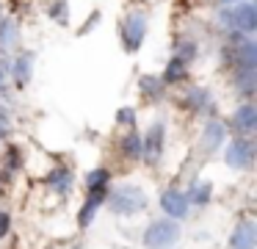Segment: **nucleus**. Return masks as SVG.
Listing matches in <instances>:
<instances>
[{"label": "nucleus", "mask_w": 257, "mask_h": 249, "mask_svg": "<svg viewBox=\"0 0 257 249\" xmlns=\"http://www.w3.org/2000/svg\"><path fill=\"white\" fill-rule=\"evenodd\" d=\"M221 3H238V0H221Z\"/></svg>", "instance_id": "obj_31"}, {"label": "nucleus", "mask_w": 257, "mask_h": 249, "mask_svg": "<svg viewBox=\"0 0 257 249\" xmlns=\"http://www.w3.org/2000/svg\"><path fill=\"white\" fill-rule=\"evenodd\" d=\"M14 83L17 86H25V83L31 80V55H20V58H14Z\"/></svg>", "instance_id": "obj_13"}, {"label": "nucleus", "mask_w": 257, "mask_h": 249, "mask_svg": "<svg viewBox=\"0 0 257 249\" xmlns=\"http://www.w3.org/2000/svg\"><path fill=\"white\" fill-rule=\"evenodd\" d=\"M232 125L238 127L240 133H251V130L257 127V108H254L251 103L240 105V108L232 114Z\"/></svg>", "instance_id": "obj_9"}, {"label": "nucleus", "mask_w": 257, "mask_h": 249, "mask_svg": "<svg viewBox=\"0 0 257 249\" xmlns=\"http://www.w3.org/2000/svg\"><path fill=\"white\" fill-rule=\"evenodd\" d=\"M251 158H254V144L249 138H235L227 149V163L232 169H246L251 166Z\"/></svg>", "instance_id": "obj_4"}, {"label": "nucleus", "mask_w": 257, "mask_h": 249, "mask_svg": "<svg viewBox=\"0 0 257 249\" xmlns=\"http://www.w3.org/2000/svg\"><path fill=\"white\" fill-rule=\"evenodd\" d=\"M161 152H163V125L158 122V125H152L147 130V138H141V155L150 163H155L161 158Z\"/></svg>", "instance_id": "obj_7"}, {"label": "nucleus", "mask_w": 257, "mask_h": 249, "mask_svg": "<svg viewBox=\"0 0 257 249\" xmlns=\"http://www.w3.org/2000/svg\"><path fill=\"white\" fill-rule=\"evenodd\" d=\"M122 152L127 158H141V136L136 130H130L127 136L122 138Z\"/></svg>", "instance_id": "obj_17"}, {"label": "nucleus", "mask_w": 257, "mask_h": 249, "mask_svg": "<svg viewBox=\"0 0 257 249\" xmlns=\"http://www.w3.org/2000/svg\"><path fill=\"white\" fill-rule=\"evenodd\" d=\"M108 180H111V172H108V169H94V172H89V177H86V186H89V188L108 186Z\"/></svg>", "instance_id": "obj_23"}, {"label": "nucleus", "mask_w": 257, "mask_h": 249, "mask_svg": "<svg viewBox=\"0 0 257 249\" xmlns=\"http://www.w3.org/2000/svg\"><path fill=\"white\" fill-rule=\"evenodd\" d=\"M9 227H12V219H9V213H0V238H6Z\"/></svg>", "instance_id": "obj_27"}, {"label": "nucleus", "mask_w": 257, "mask_h": 249, "mask_svg": "<svg viewBox=\"0 0 257 249\" xmlns=\"http://www.w3.org/2000/svg\"><path fill=\"white\" fill-rule=\"evenodd\" d=\"M97 20H100V14H91V20H89V22H86V25H83V33H86V31H89V28H91V25H94V22H97Z\"/></svg>", "instance_id": "obj_30"}, {"label": "nucleus", "mask_w": 257, "mask_h": 249, "mask_svg": "<svg viewBox=\"0 0 257 249\" xmlns=\"http://www.w3.org/2000/svg\"><path fill=\"white\" fill-rule=\"evenodd\" d=\"M180 238V227L174 219H161L155 224L147 227L144 232V243L147 249H172Z\"/></svg>", "instance_id": "obj_1"}, {"label": "nucleus", "mask_w": 257, "mask_h": 249, "mask_svg": "<svg viewBox=\"0 0 257 249\" xmlns=\"http://www.w3.org/2000/svg\"><path fill=\"white\" fill-rule=\"evenodd\" d=\"M9 163H12V166H17V163H20V152H17V147H9Z\"/></svg>", "instance_id": "obj_29"}, {"label": "nucleus", "mask_w": 257, "mask_h": 249, "mask_svg": "<svg viewBox=\"0 0 257 249\" xmlns=\"http://www.w3.org/2000/svg\"><path fill=\"white\" fill-rule=\"evenodd\" d=\"M12 42H17V25L14 20H3L0 22V47H9Z\"/></svg>", "instance_id": "obj_19"}, {"label": "nucleus", "mask_w": 257, "mask_h": 249, "mask_svg": "<svg viewBox=\"0 0 257 249\" xmlns=\"http://www.w3.org/2000/svg\"><path fill=\"white\" fill-rule=\"evenodd\" d=\"M210 191H213L210 183H194V186H191V191L185 194V199H188V202H194V205H205L207 199H210Z\"/></svg>", "instance_id": "obj_15"}, {"label": "nucleus", "mask_w": 257, "mask_h": 249, "mask_svg": "<svg viewBox=\"0 0 257 249\" xmlns=\"http://www.w3.org/2000/svg\"><path fill=\"white\" fill-rule=\"evenodd\" d=\"M224 141V125L221 122H207L205 133H202V149L210 152V149H218Z\"/></svg>", "instance_id": "obj_11"}, {"label": "nucleus", "mask_w": 257, "mask_h": 249, "mask_svg": "<svg viewBox=\"0 0 257 249\" xmlns=\"http://www.w3.org/2000/svg\"><path fill=\"white\" fill-rule=\"evenodd\" d=\"M147 36V17L141 14V11H136V14L124 17L122 22V44L127 53H136V50L141 47V42H144Z\"/></svg>", "instance_id": "obj_3"}, {"label": "nucleus", "mask_w": 257, "mask_h": 249, "mask_svg": "<svg viewBox=\"0 0 257 249\" xmlns=\"http://www.w3.org/2000/svg\"><path fill=\"white\" fill-rule=\"evenodd\" d=\"M108 199V188L105 186H97V188H89V199L83 202V208H80L78 213V224L80 227H89L91 219H94V213L100 210V205Z\"/></svg>", "instance_id": "obj_5"}, {"label": "nucleus", "mask_w": 257, "mask_h": 249, "mask_svg": "<svg viewBox=\"0 0 257 249\" xmlns=\"http://www.w3.org/2000/svg\"><path fill=\"white\" fill-rule=\"evenodd\" d=\"M47 183H50L53 188H58V194H67L69 186H72V175H69V169H56L47 177Z\"/></svg>", "instance_id": "obj_16"}, {"label": "nucleus", "mask_w": 257, "mask_h": 249, "mask_svg": "<svg viewBox=\"0 0 257 249\" xmlns=\"http://www.w3.org/2000/svg\"><path fill=\"white\" fill-rule=\"evenodd\" d=\"M161 208L166 216H172V219H183L185 213H188V199H185V194H180L177 188H166V191L161 194Z\"/></svg>", "instance_id": "obj_6"}, {"label": "nucleus", "mask_w": 257, "mask_h": 249, "mask_svg": "<svg viewBox=\"0 0 257 249\" xmlns=\"http://www.w3.org/2000/svg\"><path fill=\"white\" fill-rule=\"evenodd\" d=\"M163 89H166V83H163L161 77H152V75H144V77H141V92L150 94V97H161Z\"/></svg>", "instance_id": "obj_18"}, {"label": "nucleus", "mask_w": 257, "mask_h": 249, "mask_svg": "<svg viewBox=\"0 0 257 249\" xmlns=\"http://www.w3.org/2000/svg\"><path fill=\"white\" fill-rule=\"evenodd\" d=\"M6 130H9V116H6V111L0 108V136H6Z\"/></svg>", "instance_id": "obj_28"}, {"label": "nucleus", "mask_w": 257, "mask_h": 249, "mask_svg": "<svg viewBox=\"0 0 257 249\" xmlns=\"http://www.w3.org/2000/svg\"><path fill=\"white\" fill-rule=\"evenodd\" d=\"M116 122L124 127H136V111L133 108H119L116 111Z\"/></svg>", "instance_id": "obj_25"}, {"label": "nucleus", "mask_w": 257, "mask_h": 249, "mask_svg": "<svg viewBox=\"0 0 257 249\" xmlns=\"http://www.w3.org/2000/svg\"><path fill=\"white\" fill-rule=\"evenodd\" d=\"M254 28H257V9H254L251 3L238 6V31L251 33Z\"/></svg>", "instance_id": "obj_12"}, {"label": "nucleus", "mask_w": 257, "mask_h": 249, "mask_svg": "<svg viewBox=\"0 0 257 249\" xmlns=\"http://www.w3.org/2000/svg\"><path fill=\"white\" fill-rule=\"evenodd\" d=\"M207 92L205 89H191V94L185 97V108H202V105H207Z\"/></svg>", "instance_id": "obj_22"}, {"label": "nucleus", "mask_w": 257, "mask_h": 249, "mask_svg": "<svg viewBox=\"0 0 257 249\" xmlns=\"http://www.w3.org/2000/svg\"><path fill=\"white\" fill-rule=\"evenodd\" d=\"M221 25L238 31V9H224V11H221Z\"/></svg>", "instance_id": "obj_26"}, {"label": "nucleus", "mask_w": 257, "mask_h": 249, "mask_svg": "<svg viewBox=\"0 0 257 249\" xmlns=\"http://www.w3.org/2000/svg\"><path fill=\"white\" fill-rule=\"evenodd\" d=\"M257 243V230L251 221H240L238 227H235L232 232V241H229V246L232 249H254Z\"/></svg>", "instance_id": "obj_8"}, {"label": "nucleus", "mask_w": 257, "mask_h": 249, "mask_svg": "<svg viewBox=\"0 0 257 249\" xmlns=\"http://www.w3.org/2000/svg\"><path fill=\"white\" fill-rule=\"evenodd\" d=\"M235 61H238V69H254L257 66V44L243 39L238 44V53H235Z\"/></svg>", "instance_id": "obj_10"}, {"label": "nucleus", "mask_w": 257, "mask_h": 249, "mask_svg": "<svg viewBox=\"0 0 257 249\" xmlns=\"http://www.w3.org/2000/svg\"><path fill=\"white\" fill-rule=\"evenodd\" d=\"M238 92L240 94L254 92V69H238Z\"/></svg>", "instance_id": "obj_21"}, {"label": "nucleus", "mask_w": 257, "mask_h": 249, "mask_svg": "<svg viewBox=\"0 0 257 249\" xmlns=\"http://www.w3.org/2000/svg\"><path fill=\"white\" fill-rule=\"evenodd\" d=\"M185 66H188V64H183L180 58H172V61H169V66H166V72H163L161 80L166 83V86H169V83H180V80H185V72H188Z\"/></svg>", "instance_id": "obj_14"}, {"label": "nucleus", "mask_w": 257, "mask_h": 249, "mask_svg": "<svg viewBox=\"0 0 257 249\" xmlns=\"http://www.w3.org/2000/svg\"><path fill=\"white\" fill-rule=\"evenodd\" d=\"M50 17L56 22H61V25H67L69 22V3L67 0H53L50 3Z\"/></svg>", "instance_id": "obj_20"}, {"label": "nucleus", "mask_w": 257, "mask_h": 249, "mask_svg": "<svg viewBox=\"0 0 257 249\" xmlns=\"http://www.w3.org/2000/svg\"><path fill=\"white\" fill-rule=\"evenodd\" d=\"M194 55H196V44L194 42H183L177 47V55H174V58H180L183 64H188V61H194Z\"/></svg>", "instance_id": "obj_24"}, {"label": "nucleus", "mask_w": 257, "mask_h": 249, "mask_svg": "<svg viewBox=\"0 0 257 249\" xmlns=\"http://www.w3.org/2000/svg\"><path fill=\"white\" fill-rule=\"evenodd\" d=\"M111 208L116 210V213H124V216L139 213V210L147 208V197L141 194V188H136V186H122L119 191L111 194Z\"/></svg>", "instance_id": "obj_2"}]
</instances>
